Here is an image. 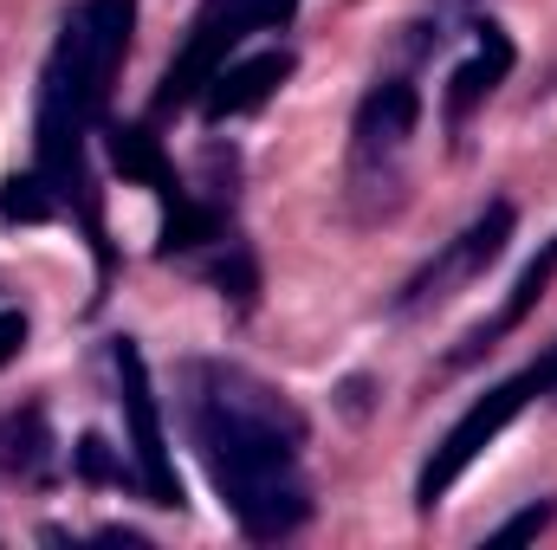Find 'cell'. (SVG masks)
<instances>
[{"label":"cell","mask_w":557,"mask_h":550,"mask_svg":"<svg viewBox=\"0 0 557 550\" xmlns=\"http://www.w3.org/2000/svg\"><path fill=\"white\" fill-rule=\"evenodd\" d=\"M182 421L208 466V486L221 492V505L253 545H278L305 532L311 518V486L298 466L305 414L273 383H260L240 363H188Z\"/></svg>","instance_id":"obj_1"},{"label":"cell","mask_w":557,"mask_h":550,"mask_svg":"<svg viewBox=\"0 0 557 550\" xmlns=\"http://www.w3.org/2000/svg\"><path fill=\"white\" fill-rule=\"evenodd\" d=\"M137 33V0H78L59 20V39L39 72V117H33V168L59 195V214H78L91 253H98V285L111 278V240H104V208L91 182V137L111 117V85L124 72Z\"/></svg>","instance_id":"obj_2"},{"label":"cell","mask_w":557,"mask_h":550,"mask_svg":"<svg viewBox=\"0 0 557 550\" xmlns=\"http://www.w3.org/2000/svg\"><path fill=\"white\" fill-rule=\"evenodd\" d=\"M532 402H557V343L545 350V357H532L519 376H506V383H493L473 409L460 414L447 434H441V447L428 453V466H421V479H416V505L421 512H434L454 486H460V473L519 421V414L532 409Z\"/></svg>","instance_id":"obj_3"},{"label":"cell","mask_w":557,"mask_h":550,"mask_svg":"<svg viewBox=\"0 0 557 550\" xmlns=\"http://www.w3.org/2000/svg\"><path fill=\"white\" fill-rule=\"evenodd\" d=\"M292 13H298V0H208L195 13L188 39H182V52L169 59L156 98H149V124L201 104V91L214 85V72L247 46V33H278V26H292Z\"/></svg>","instance_id":"obj_4"},{"label":"cell","mask_w":557,"mask_h":550,"mask_svg":"<svg viewBox=\"0 0 557 550\" xmlns=\"http://www.w3.org/2000/svg\"><path fill=\"white\" fill-rule=\"evenodd\" d=\"M421 124V91L409 78H376L350 117V195H389L403 188V155Z\"/></svg>","instance_id":"obj_5"},{"label":"cell","mask_w":557,"mask_h":550,"mask_svg":"<svg viewBox=\"0 0 557 550\" xmlns=\"http://www.w3.org/2000/svg\"><path fill=\"white\" fill-rule=\"evenodd\" d=\"M512 221H519V208L512 201H486L428 266H421L403 291H396V317H416V311H434V304H447L454 291H467L473 278H486L499 266V253H506V240H512Z\"/></svg>","instance_id":"obj_6"},{"label":"cell","mask_w":557,"mask_h":550,"mask_svg":"<svg viewBox=\"0 0 557 550\" xmlns=\"http://www.w3.org/2000/svg\"><path fill=\"white\" fill-rule=\"evenodd\" d=\"M111 370H117V409H124V427H131L137 492L149 505H162V512H182V479H175V460H169V434H162V409H156L149 363H143L137 337L111 343Z\"/></svg>","instance_id":"obj_7"},{"label":"cell","mask_w":557,"mask_h":550,"mask_svg":"<svg viewBox=\"0 0 557 550\" xmlns=\"http://www.w3.org/2000/svg\"><path fill=\"white\" fill-rule=\"evenodd\" d=\"M512 33L499 26V20H473V52L447 72V91H441V111H447V130L460 137L467 124H473V111L512 78Z\"/></svg>","instance_id":"obj_8"},{"label":"cell","mask_w":557,"mask_h":550,"mask_svg":"<svg viewBox=\"0 0 557 550\" xmlns=\"http://www.w3.org/2000/svg\"><path fill=\"white\" fill-rule=\"evenodd\" d=\"M298 72V59L273 46V52H253V59H227L221 72H214V85L201 91V117L221 130V124H234V117H253V111H267L278 98V85Z\"/></svg>","instance_id":"obj_9"},{"label":"cell","mask_w":557,"mask_h":550,"mask_svg":"<svg viewBox=\"0 0 557 550\" xmlns=\"http://www.w3.org/2000/svg\"><path fill=\"white\" fill-rule=\"evenodd\" d=\"M552 278H557V234L539 247V260H525V273L512 278V291H506V304L486 317V324H473L454 350H447V370H467V363H480L486 350H499L512 330H525V317L539 311V298L552 291Z\"/></svg>","instance_id":"obj_10"},{"label":"cell","mask_w":557,"mask_h":550,"mask_svg":"<svg viewBox=\"0 0 557 550\" xmlns=\"http://www.w3.org/2000/svg\"><path fill=\"white\" fill-rule=\"evenodd\" d=\"M98 137H104V149H111L117 175H124V182H143L162 208H175V201L188 195V188L175 182V168H169V155H162V142H156L149 124H111V117H104V130H98Z\"/></svg>","instance_id":"obj_11"},{"label":"cell","mask_w":557,"mask_h":550,"mask_svg":"<svg viewBox=\"0 0 557 550\" xmlns=\"http://www.w3.org/2000/svg\"><path fill=\"white\" fill-rule=\"evenodd\" d=\"M7 466H13L20 479H33V486H46V479H52V440H46V414H39V409L13 414V434H7Z\"/></svg>","instance_id":"obj_12"},{"label":"cell","mask_w":557,"mask_h":550,"mask_svg":"<svg viewBox=\"0 0 557 550\" xmlns=\"http://www.w3.org/2000/svg\"><path fill=\"white\" fill-rule=\"evenodd\" d=\"M52 214H59V195L46 188L39 168L0 182V221H7V227H39V221H52Z\"/></svg>","instance_id":"obj_13"},{"label":"cell","mask_w":557,"mask_h":550,"mask_svg":"<svg viewBox=\"0 0 557 550\" xmlns=\"http://www.w3.org/2000/svg\"><path fill=\"white\" fill-rule=\"evenodd\" d=\"M72 466H78V479H91V486H124V479H137V466H124V460L104 447V434H85V440L72 447Z\"/></svg>","instance_id":"obj_14"},{"label":"cell","mask_w":557,"mask_h":550,"mask_svg":"<svg viewBox=\"0 0 557 550\" xmlns=\"http://www.w3.org/2000/svg\"><path fill=\"white\" fill-rule=\"evenodd\" d=\"M552 518H557V505H552V499H545V505H525L519 518H506V525H499L493 538H499V545H519V538H539V532H545Z\"/></svg>","instance_id":"obj_15"},{"label":"cell","mask_w":557,"mask_h":550,"mask_svg":"<svg viewBox=\"0 0 557 550\" xmlns=\"http://www.w3.org/2000/svg\"><path fill=\"white\" fill-rule=\"evenodd\" d=\"M20 350H26V317H20V311H0V370H7Z\"/></svg>","instance_id":"obj_16"}]
</instances>
